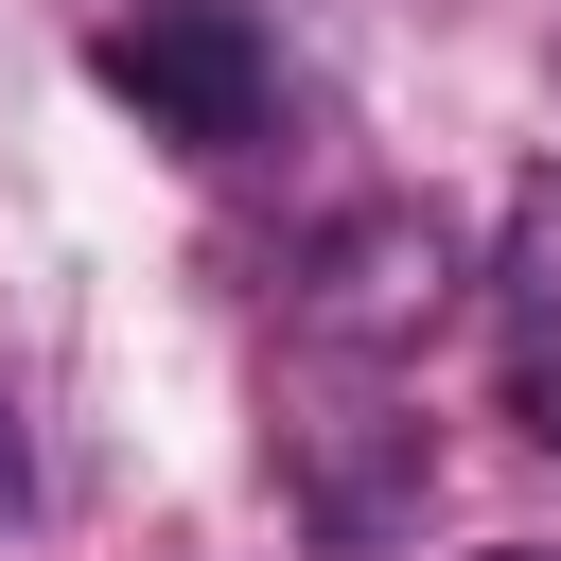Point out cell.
Listing matches in <instances>:
<instances>
[{"mask_svg": "<svg viewBox=\"0 0 561 561\" xmlns=\"http://www.w3.org/2000/svg\"><path fill=\"white\" fill-rule=\"evenodd\" d=\"M88 70H105L175 158H245V140L280 123V53H263L245 0H123V18L88 35Z\"/></svg>", "mask_w": 561, "mask_h": 561, "instance_id": "1", "label": "cell"}, {"mask_svg": "<svg viewBox=\"0 0 561 561\" xmlns=\"http://www.w3.org/2000/svg\"><path fill=\"white\" fill-rule=\"evenodd\" d=\"M438 280H456V245H438L421 210H351V228H316V245H298L280 316H298L316 351H403V333L438 316Z\"/></svg>", "mask_w": 561, "mask_h": 561, "instance_id": "2", "label": "cell"}, {"mask_svg": "<svg viewBox=\"0 0 561 561\" xmlns=\"http://www.w3.org/2000/svg\"><path fill=\"white\" fill-rule=\"evenodd\" d=\"M0 508H18V421H0Z\"/></svg>", "mask_w": 561, "mask_h": 561, "instance_id": "3", "label": "cell"}, {"mask_svg": "<svg viewBox=\"0 0 561 561\" xmlns=\"http://www.w3.org/2000/svg\"><path fill=\"white\" fill-rule=\"evenodd\" d=\"M473 561H561V543H473Z\"/></svg>", "mask_w": 561, "mask_h": 561, "instance_id": "4", "label": "cell"}]
</instances>
